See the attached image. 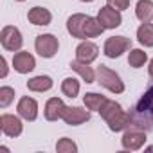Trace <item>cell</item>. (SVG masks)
<instances>
[{"mask_svg":"<svg viewBox=\"0 0 153 153\" xmlns=\"http://www.w3.org/2000/svg\"><path fill=\"white\" fill-rule=\"evenodd\" d=\"M13 99H15V88H11V87L0 88V106L2 108H7Z\"/></svg>","mask_w":153,"mask_h":153,"instance_id":"obj_27","label":"cell"},{"mask_svg":"<svg viewBox=\"0 0 153 153\" xmlns=\"http://www.w3.org/2000/svg\"><path fill=\"white\" fill-rule=\"evenodd\" d=\"M0 63H2V74H0V76H2V78H6V76H7V61H6L4 56L0 58Z\"/></svg>","mask_w":153,"mask_h":153,"instance_id":"obj_29","label":"cell"},{"mask_svg":"<svg viewBox=\"0 0 153 153\" xmlns=\"http://www.w3.org/2000/svg\"><path fill=\"white\" fill-rule=\"evenodd\" d=\"M137 40L144 47H153V24H140L137 29Z\"/></svg>","mask_w":153,"mask_h":153,"instance_id":"obj_20","label":"cell"},{"mask_svg":"<svg viewBox=\"0 0 153 153\" xmlns=\"http://www.w3.org/2000/svg\"><path fill=\"white\" fill-rule=\"evenodd\" d=\"M0 43L9 52H18L22 49V43H24L22 33L15 25H6L2 29V33H0Z\"/></svg>","mask_w":153,"mask_h":153,"instance_id":"obj_3","label":"cell"},{"mask_svg":"<svg viewBox=\"0 0 153 153\" xmlns=\"http://www.w3.org/2000/svg\"><path fill=\"white\" fill-rule=\"evenodd\" d=\"M121 144L128 151H137V149H140L146 144V131L140 130V128H137V126H130V128L124 130Z\"/></svg>","mask_w":153,"mask_h":153,"instance_id":"obj_5","label":"cell"},{"mask_svg":"<svg viewBox=\"0 0 153 153\" xmlns=\"http://www.w3.org/2000/svg\"><path fill=\"white\" fill-rule=\"evenodd\" d=\"M146 61H148V54H146L142 49H131V51H130V54H128V63H130V67L140 68Z\"/></svg>","mask_w":153,"mask_h":153,"instance_id":"obj_25","label":"cell"},{"mask_svg":"<svg viewBox=\"0 0 153 153\" xmlns=\"http://www.w3.org/2000/svg\"><path fill=\"white\" fill-rule=\"evenodd\" d=\"M96 81L105 87L106 90L114 92V94H123L124 92V83L119 78V74L112 68H108L106 65H99L96 70Z\"/></svg>","mask_w":153,"mask_h":153,"instance_id":"obj_2","label":"cell"},{"mask_svg":"<svg viewBox=\"0 0 153 153\" xmlns=\"http://www.w3.org/2000/svg\"><path fill=\"white\" fill-rule=\"evenodd\" d=\"M52 78L51 76H36V78H31L27 81V88L31 92H47L52 88Z\"/></svg>","mask_w":153,"mask_h":153,"instance_id":"obj_17","label":"cell"},{"mask_svg":"<svg viewBox=\"0 0 153 153\" xmlns=\"http://www.w3.org/2000/svg\"><path fill=\"white\" fill-rule=\"evenodd\" d=\"M106 124H108V128H110L112 131H124L126 128L131 126V115L123 110V112H119L115 117H112Z\"/></svg>","mask_w":153,"mask_h":153,"instance_id":"obj_18","label":"cell"},{"mask_svg":"<svg viewBox=\"0 0 153 153\" xmlns=\"http://www.w3.org/2000/svg\"><path fill=\"white\" fill-rule=\"evenodd\" d=\"M65 103L59 99V97H51L47 103H45V110H43V115L47 121H58L63 117V112H65Z\"/></svg>","mask_w":153,"mask_h":153,"instance_id":"obj_14","label":"cell"},{"mask_svg":"<svg viewBox=\"0 0 153 153\" xmlns=\"http://www.w3.org/2000/svg\"><path fill=\"white\" fill-rule=\"evenodd\" d=\"M56 151H58V153H76V151H78V146H76V142H74L72 139L63 137V139L58 140Z\"/></svg>","mask_w":153,"mask_h":153,"instance_id":"obj_26","label":"cell"},{"mask_svg":"<svg viewBox=\"0 0 153 153\" xmlns=\"http://www.w3.org/2000/svg\"><path fill=\"white\" fill-rule=\"evenodd\" d=\"M106 6H110L117 11H124L130 7V0H106Z\"/></svg>","mask_w":153,"mask_h":153,"instance_id":"obj_28","label":"cell"},{"mask_svg":"<svg viewBox=\"0 0 153 153\" xmlns=\"http://www.w3.org/2000/svg\"><path fill=\"white\" fill-rule=\"evenodd\" d=\"M97 20L101 22V25L105 29H115L123 24V16H121V11L110 7V6H105L99 9L97 13Z\"/></svg>","mask_w":153,"mask_h":153,"instance_id":"obj_8","label":"cell"},{"mask_svg":"<svg viewBox=\"0 0 153 153\" xmlns=\"http://www.w3.org/2000/svg\"><path fill=\"white\" fill-rule=\"evenodd\" d=\"M34 49L42 58L49 59V58L56 56V52L59 49V42L54 34H38L36 42H34Z\"/></svg>","mask_w":153,"mask_h":153,"instance_id":"obj_4","label":"cell"},{"mask_svg":"<svg viewBox=\"0 0 153 153\" xmlns=\"http://www.w3.org/2000/svg\"><path fill=\"white\" fill-rule=\"evenodd\" d=\"M81 2H94V0H81Z\"/></svg>","mask_w":153,"mask_h":153,"instance_id":"obj_31","label":"cell"},{"mask_svg":"<svg viewBox=\"0 0 153 153\" xmlns=\"http://www.w3.org/2000/svg\"><path fill=\"white\" fill-rule=\"evenodd\" d=\"M130 115H131V126H137L144 131H153V81L148 85L146 92L131 108Z\"/></svg>","mask_w":153,"mask_h":153,"instance_id":"obj_1","label":"cell"},{"mask_svg":"<svg viewBox=\"0 0 153 153\" xmlns=\"http://www.w3.org/2000/svg\"><path fill=\"white\" fill-rule=\"evenodd\" d=\"M148 72H149V78L153 79V58L149 59V65H148Z\"/></svg>","mask_w":153,"mask_h":153,"instance_id":"obj_30","label":"cell"},{"mask_svg":"<svg viewBox=\"0 0 153 153\" xmlns=\"http://www.w3.org/2000/svg\"><path fill=\"white\" fill-rule=\"evenodd\" d=\"M119 112H123V108H121V105L119 103H115V101H110V99H106V103L101 106V110H99V114H101V117L108 123L112 117H115Z\"/></svg>","mask_w":153,"mask_h":153,"instance_id":"obj_24","label":"cell"},{"mask_svg":"<svg viewBox=\"0 0 153 153\" xmlns=\"http://www.w3.org/2000/svg\"><path fill=\"white\" fill-rule=\"evenodd\" d=\"M83 103H85V106H87L88 110H92V112H99V110H101V106L106 103V97H105L103 94L88 92V94H85Z\"/></svg>","mask_w":153,"mask_h":153,"instance_id":"obj_21","label":"cell"},{"mask_svg":"<svg viewBox=\"0 0 153 153\" xmlns=\"http://www.w3.org/2000/svg\"><path fill=\"white\" fill-rule=\"evenodd\" d=\"M83 31H85V38H96V36H99V34L105 31V27L101 25V22H99L97 18L88 16V18H87V22H85Z\"/></svg>","mask_w":153,"mask_h":153,"instance_id":"obj_22","label":"cell"},{"mask_svg":"<svg viewBox=\"0 0 153 153\" xmlns=\"http://www.w3.org/2000/svg\"><path fill=\"white\" fill-rule=\"evenodd\" d=\"M70 68H72L74 72H78L85 83H96V72H94V68H92L88 63H83V61L74 59V61L70 63Z\"/></svg>","mask_w":153,"mask_h":153,"instance_id":"obj_16","label":"cell"},{"mask_svg":"<svg viewBox=\"0 0 153 153\" xmlns=\"http://www.w3.org/2000/svg\"><path fill=\"white\" fill-rule=\"evenodd\" d=\"M27 20H29L33 25H49L51 20H52V15H51L49 9L36 6V7L29 9V13H27Z\"/></svg>","mask_w":153,"mask_h":153,"instance_id":"obj_15","label":"cell"},{"mask_svg":"<svg viewBox=\"0 0 153 153\" xmlns=\"http://www.w3.org/2000/svg\"><path fill=\"white\" fill-rule=\"evenodd\" d=\"M0 128H2V133L7 135V137H18V135H22L24 124L16 115L2 114L0 115Z\"/></svg>","mask_w":153,"mask_h":153,"instance_id":"obj_9","label":"cell"},{"mask_svg":"<svg viewBox=\"0 0 153 153\" xmlns=\"http://www.w3.org/2000/svg\"><path fill=\"white\" fill-rule=\"evenodd\" d=\"M16 2H25V0H16Z\"/></svg>","mask_w":153,"mask_h":153,"instance_id":"obj_32","label":"cell"},{"mask_svg":"<svg viewBox=\"0 0 153 153\" xmlns=\"http://www.w3.org/2000/svg\"><path fill=\"white\" fill-rule=\"evenodd\" d=\"M135 16L142 24H148L153 20V2L151 0H139L137 7H135Z\"/></svg>","mask_w":153,"mask_h":153,"instance_id":"obj_19","label":"cell"},{"mask_svg":"<svg viewBox=\"0 0 153 153\" xmlns=\"http://www.w3.org/2000/svg\"><path fill=\"white\" fill-rule=\"evenodd\" d=\"M61 92H63V96H67L70 99L78 97V94H79V81L76 78H65L63 83H61Z\"/></svg>","mask_w":153,"mask_h":153,"instance_id":"obj_23","label":"cell"},{"mask_svg":"<svg viewBox=\"0 0 153 153\" xmlns=\"http://www.w3.org/2000/svg\"><path fill=\"white\" fill-rule=\"evenodd\" d=\"M36 67V59L31 52L27 51H20L13 56V68L18 72V74H29L33 72Z\"/></svg>","mask_w":153,"mask_h":153,"instance_id":"obj_10","label":"cell"},{"mask_svg":"<svg viewBox=\"0 0 153 153\" xmlns=\"http://www.w3.org/2000/svg\"><path fill=\"white\" fill-rule=\"evenodd\" d=\"M87 18H88V16L83 15V13H76V15L68 16V20H67V31H68V34H70L72 38L85 40V31H83V27H85Z\"/></svg>","mask_w":153,"mask_h":153,"instance_id":"obj_13","label":"cell"},{"mask_svg":"<svg viewBox=\"0 0 153 153\" xmlns=\"http://www.w3.org/2000/svg\"><path fill=\"white\" fill-rule=\"evenodd\" d=\"M131 47V40L126 38V36H110L106 42H105V47H103V52L106 58H119L123 52H126L128 49Z\"/></svg>","mask_w":153,"mask_h":153,"instance_id":"obj_6","label":"cell"},{"mask_svg":"<svg viewBox=\"0 0 153 153\" xmlns=\"http://www.w3.org/2000/svg\"><path fill=\"white\" fill-rule=\"evenodd\" d=\"M16 112L25 121H36V117H38V103H36V99H33L29 96H24L16 105Z\"/></svg>","mask_w":153,"mask_h":153,"instance_id":"obj_11","label":"cell"},{"mask_svg":"<svg viewBox=\"0 0 153 153\" xmlns=\"http://www.w3.org/2000/svg\"><path fill=\"white\" fill-rule=\"evenodd\" d=\"M99 56V47L92 42H81L78 47H76V59L83 61V63H92L96 61Z\"/></svg>","mask_w":153,"mask_h":153,"instance_id":"obj_12","label":"cell"},{"mask_svg":"<svg viewBox=\"0 0 153 153\" xmlns=\"http://www.w3.org/2000/svg\"><path fill=\"white\" fill-rule=\"evenodd\" d=\"M61 119H63L65 124H68V126H79V124L90 121V112H88V108L83 110V108H79V106H67Z\"/></svg>","mask_w":153,"mask_h":153,"instance_id":"obj_7","label":"cell"}]
</instances>
